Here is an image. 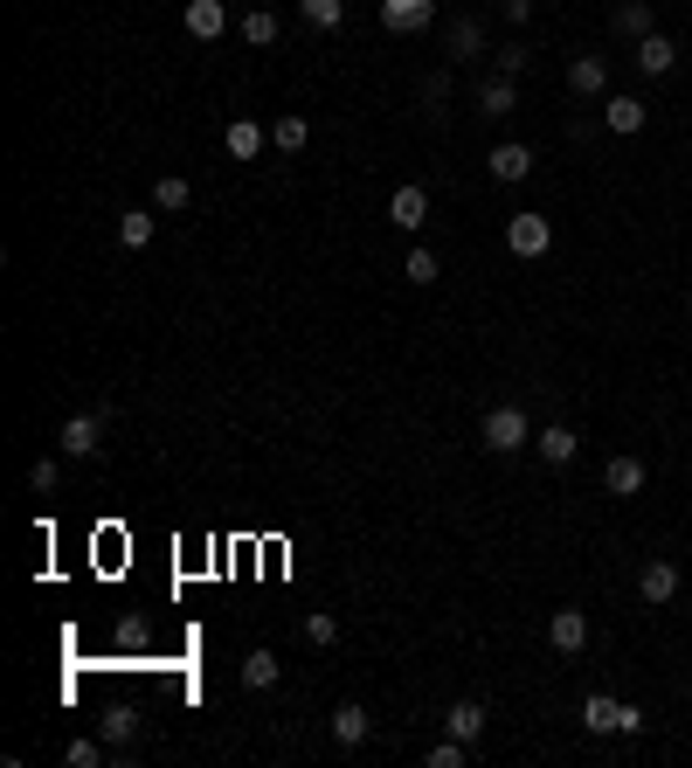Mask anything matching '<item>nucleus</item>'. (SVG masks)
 <instances>
[{"label": "nucleus", "mask_w": 692, "mask_h": 768, "mask_svg": "<svg viewBox=\"0 0 692 768\" xmlns=\"http://www.w3.org/2000/svg\"><path fill=\"white\" fill-rule=\"evenodd\" d=\"M478 437H485V451L513 457V451H527V443H533V423H527V408H519V402H499V408H485Z\"/></svg>", "instance_id": "obj_1"}, {"label": "nucleus", "mask_w": 692, "mask_h": 768, "mask_svg": "<svg viewBox=\"0 0 692 768\" xmlns=\"http://www.w3.org/2000/svg\"><path fill=\"white\" fill-rule=\"evenodd\" d=\"M506 250L527 256V264H533V256H548V250H554V222L540 215V209H519V215L506 222Z\"/></svg>", "instance_id": "obj_2"}, {"label": "nucleus", "mask_w": 692, "mask_h": 768, "mask_svg": "<svg viewBox=\"0 0 692 768\" xmlns=\"http://www.w3.org/2000/svg\"><path fill=\"white\" fill-rule=\"evenodd\" d=\"M180 22H187L194 42H222V35H229V8H222V0H187Z\"/></svg>", "instance_id": "obj_3"}, {"label": "nucleus", "mask_w": 692, "mask_h": 768, "mask_svg": "<svg viewBox=\"0 0 692 768\" xmlns=\"http://www.w3.org/2000/svg\"><path fill=\"white\" fill-rule=\"evenodd\" d=\"M485 166H492V180H499V187H519V180L533 174V146L506 139V146H492V160H485Z\"/></svg>", "instance_id": "obj_4"}, {"label": "nucleus", "mask_w": 692, "mask_h": 768, "mask_svg": "<svg viewBox=\"0 0 692 768\" xmlns=\"http://www.w3.org/2000/svg\"><path fill=\"white\" fill-rule=\"evenodd\" d=\"M548 644L561 651V658H575V651L589 644V616H582V609H554V616H548Z\"/></svg>", "instance_id": "obj_5"}, {"label": "nucleus", "mask_w": 692, "mask_h": 768, "mask_svg": "<svg viewBox=\"0 0 692 768\" xmlns=\"http://www.w3.org/2000/svg\"><path fill=\"white\" fill-rule=\"evenodd\" d=\"M55 443H63L70 457H98V443H104V408H98V416H70Z\"/></svg>", "instance_id": "obj_6"}, {"label": "nucleus", "mask_w": 692, "mask_h": 768, "mask_svg": "<svg viewBox=\"0 0 692 768\" xmlns=\"http://www.w3.org/2000/svg\"><path fill=\"white\" fill-rule=\"evenodd\" d=\"M429 14H437V0H381V28H395V35L429 28Z\"/></svg>", "instance_id": "obj_7"}, {"label": "nucleus", "mask_w": 692, "mask_h": 768, "mask_svg": "<svg viewBox=\"0 0 692 768\" xmlns=\"http://www.w3.org/2000/svg\"><path fill=\"white\" fill-rule=\"evenodd\" d=\"M388 222H395V229H423L429 222V187H395V194H388Z\"/></svg>", "instance_id": "obj_8"}, {"label": "nucleus", "mask_w": 692, "mask_h": 768, "mask_svg": "<svg viewBox=\"0 0 692 768\" xmlns=\"http://www.w3.org/2000/svg\"><path fill=\"white\" fill-rule=\"evenodd\" d=\"M638 595L651 609H665L671 595H679V568H671V561H644V575H638Z\"/></svg>", "instance_id": "obj_9"}, {"label": "nucleus", "mask_w": 692, "mask_h": 768, "mask_svg": "<svg viewBox=\"0 0 692 768\" xmlns=\"http://www.w3.org/2000/svg\"><path fill=\"white\" fill-rule=\"evenodd\" d=\"M568 90H575V98H603V90H609V63H603V55H575V63H568Z\"/></svg>", "instance_id": "obj_10"}, {"label": "nucleus", "mask_w": 692, "mask_h": 768, "mask_svg": "<svg viewBox=\"0 0 692 768\" xmlns=\"http://www.w3.org/2000/svg\"><path fill=\"white\" fill-rule=\"evenodd\" d=\"M671 63H679V42L651 28L644 42H638V70H644V77H671Z\"/></svg>", "instance_id": "obj_11"}, {"label": "nucleus", "mask_w": 692, "mask_h": 768, "mask_svg": "<svg viewBox=\"0 0 692 768\" xmlns=\"http://www.w3.org/2000/svg\"><path fill=\"white\" fill-rule=\"evenodd\" d=\"M367 727H374V720H367L361 700H340V706H332V741H340V747H361Z\"/></svg>", "instance_id": "obj_12"}, {"label": "nucleus", "mask_w": 692, "mask_h": 768, "mask_svg": "<svg viewBox=\"0 0 692 768\" xmlns=\"http://www.w3.org/2000/svg\"><path fill=\"white\" fill-rule=\"evenodd\" d=\"M443 734H457L464 747H478V741H485V706H478V700H457L451 714H443Z\"/></svg>", "instance_id": "obj_13"}, {"label": "nucleus", "mask_w": 692, "mask_h": 768, "mask_svg": "<svg viewBox=\"0 0 692 768\" xmlns=\"http://www.w3.org/2000/svg\"><path fill=\"white\" fill-rule=\"evenodd\" d=\"M533 443H540V457H548V464H575V451H582V437H575L568 423H548Z\"/></svg>", "instance_id": "obj_14"}, {"label": "nucleus", "mask_w": 692, "mask_h": 768, "mask_svg": "<svg viewBox=\"0 0 692 768\" xmlns=\"http://www.w3.org/2000/svg\"><path fill=\"white\" fill-rule=\"evenodd\" d=\"M236 28H242V42H250V49H270V42H277V35H285V22H277V14H270V8H250V14H242V22H236Z\"/></svg>", "instance_id": "obj_15"}, {"label": "nucleus", "mask_w": 692, "mask_h": 768, "mask_svg": "<svg viewBox=\"0 0 692 768\" xmlns=\"http://www.w3.org/2000/svg\"><path fill=\"white\" fill-rule=\"evenodd\" d=\"M222 146H229V160H256V153H264V125H256V118H236L229 133H222Z\"/></svg>", "instance_id": "obj_16"}, {"label": "nucleus", "mask_w": 692, "mask_h": 768, "mask_svg": "<svg viewBox=\"0 0 692 768\" xmlns=\"http://www.w3.org/2000/svg\"><path fill=\"white\" fill-rule=\"evenodd\" d=\"M603 484H609L616 499H638V492H644V464H638V457H609Z\"/></svg>", "instance_id": "obj_17"}, {"label": "nucleus", "mask_w": 692, "mask_h": 768, "mask_svg": "<svg viewBox=\"0 0 692 768\" xmlns=\"http://www.w3.org/2000/svg\"><path fill=\"white\" fill-rule=\"evenodd\" d=\"M513 104H519L513 77H485V84H478V111H485V118H506Z\"/></svg>", "instance_id": "obj_18"}, {"label": "nucleus", "mask_w": 692, "mask_h": 768, "mask_svg": "<svg viewBox=\"0 0 692 768\" xmlns=\"http://www.w3.org/2000/svg\"><path fill=\"white\" fill-rule=\"evenodd\" d=\"M616 714H624V700H609V692H589V700H582V727H589V734H616Z\"/></svg>", "instance_id": "obj_19"}, {"label": "nucleus", "mask_w": 692, "mask_h": 768, "mask_svg": "<svg viewBox=\"0 0 692 768\" xmlns=\"http://www.w3.org/2000/svg\"><path fill=\"white\" fill-rule=\"evenodd\" d=\"M603 125H609V133H624V139L644 133V104H638V98H609V104H603Z\"/></svg>", "instance_id": "obj_20"}, {"label": "nucleus", "mask_w": 692, "mask_h": 768, "mask_svg": "<svg viewBox=\"0 0 692 768\" xmlns=\"http://www.w3.org/2000/svg\"><path fill=\"white\" fill-rule=\"evenodd\" d=\"M187 201H194V187H187L180 174H160V180H153V209H160V215H180Z\"/></svg>", "instance_id": "obj_21"}, {"label": "nucleus", "mask_w": 692, "mask_h": 768, "mask_svg": "<svg viewBox=\"0 0 692 768\" xmlns=\"http://www.w3.org/2000/svg\"><path fill=\"white\" fill-rule=\"evenodd\" d=\"M98 734H104L111 747H133V734H139V714H133V706H111V714L98 720Z\"/></svg>", "instance_id": "obj_22"}, {"label": "nucleus", "mask_w": 692, "mask_h": 768, "mask_svg": "<svg viewBox=\"0 0 692 768\" xmlns=\"http://www.w3.org/2000/svg\"><path fill=\"white\" fill-rule=\"evenodd\" d=\"M118 242L125 250H146V242H153V209H125L118 215Z\"/></svg>", "instance_id": "obj_23"}, {"label": "nucleus", "mask_w": 692, "mask_h": 768, "mask_svg": "<svg viewBox=\"0 0 692 768\" xmlns=\"http://www.w3.org/2000/svg\"><path fill=\"white\" fill-rule=\"evenodd\" d=\"M277 671H285V665H277L270 651H250V658H242V685H250V692H270Z\"/></svg>", "instance_id": "obj_24"}, {"label": "nucleus", "mask_w": 692, "mask_h": 768, "mask_svg": "<svg viewBox=\"0 0 692 768\" xmlns=\"http://www.w3.org/2000/svg\"><path fill=\"white\" fill-rule=\"evenodd\" d=\"M305 139H312V125L298 118V111H291V118H277V125H270V146H277V153H305Z\"/></svg>", "instance_id": "obj_25"}, {"label": "nucleus", "mask_w": 692, "mask_h": 768, "mask_svg": "<svg viewBox=\"0 0 692 768\" xmlns=\"http://www.w3.org/2000/svg\"><path fill=\"white\" fill-rule=\"evenodd\" d=\"M616 35H651V0H624V8H616Z\"/></svg>", "instance_id": "obj_26"}, {"label": "nucleus", "mask_w": 692, "mask_h": 768, "mask_svg": "<svg viewBox=\"0 0 692 768\" xmlns=\"http://www.w3.org/2000/svg\"><path fill=\"white\" fill-rule=\"evenodd\" d=\"M298 14H305L312 28H340L347 22V0H298Z\"/></svg>", "instance_id": "obj_27"}, {"label": "nucleus", "mask_w": 692, "mask_h": 768, "mask_svg": "<svg viewBox=\"0 0 692 768\" xmlns=\"http://www.w3.org/2000/svg\"><path fill=\"white\" fill-rule=\"evenodd\" d=\"M55 484H63V464H55V457H35V464H28V492H42V499H49Z\"/></svg>", "instance_id": "obj_28"}, {"label": "nucleus", "mask_w": 692, "mask_h": 768, "mask_svg": "<svg viewBox=\"0 0 692 768\" xmlns=\"http://www.w3.org/2000/svg\"><path fill=\"white\" fill-rule=\"evenodd\" d=\"M305 644H312V651H332V644H340V624H332L326 609H319V616H305Z\"/></svg>", "instance_id": "obj_29"}, {"label": "nucleus", "mask_w": 692, "mask_h": 768, "mask_svg": "<svg viewBox=\"0 0 692 768\" xmlns=\"http://www.w3.org/2000/svg\"><path fill=\"white\" fill-rule=\"evenodd\" d=\"M485 49V28L478 22H451V55H478Z\"/></svg>", "instance_id": "obj_30"}, {"label": "nucleus", "mask_w": 692, "mask_h": 768, "mask_svg": "<svg viewBox=\"0 0 692 768\" xmlns=\"http://www.w3.org/2000/svg\"><path fill=\"white\" fill-rule=\"evenodd\" d=\"M104 747H111V741L98 734V741H70L63 755H70V768H98V761H104Z\"/></svg>", "instance_id": "obj_31"}, {"label": "nucleus", "mask_w": 692, "mask_h": 768, "mask_svg": "<svg viewBox=\"0 0 692 768\" xmlns=\"http://www.w3.org/2000/svg\"><path fill=\"white\" fill-rule=\"evenodd\" d=\"M492 63H499V77H519V70L533 63V49H527V42H506V49L492 55Z\"/></svg>", "instance_id": "obj_32"}, {"label": "nucleus", "mask_w": 692, "mask_h": 768, "mask_svg": "<svg viewBox=\"0 0 692 768\" xmlns=\"http://www.w3.org/2000/svg\"><path fill=\"white\" fill-rule=\"evenodd\" d=\"M464 755H471V747H464V741L451 734V741H437V747H429V768H464Z\"/></svg>", "instance_id": "obj_33"}, {"label": "nucleus", "mask_w": 692, "mask_h": 768, "mask_svg": "<svg viewBox=\"0 0 692 768\" xmlns=\"http://www.w3.org/2000/svg\"><path fill=\"white\" fill-rule=\"evenodd\" d=\"M437 256H429V250H408V285H437Z\"/></svg>", "instance_id": "obj_34"}, {"label": "nucleus", "mask_w": 692, "mask_h": 768, "mask_svg": "<svg viewBox=\"0 0 692 768\" xmlns=\"http://www.w3.org/2000/svg\"><path fill=\"white\" fill-rule=\"evenodd\" d=\"M443 98H451V70H437V77H429V84H423V104H429V111H437Z\"/></svg>", "instance_id": "obj_35"}, {"label": "nucleus", "mask_w": 692, "mask_h": 768, "mask_svg": "<svg viewBox=\"0 0 692 768\" xmlns=\"http://www.w3.org/2000/svg\"><path fill=\"white\" fill-rule=\"evenodd\" d=\"M644 727H651L644 706H624V714H616V734H644Z\"/></svg>", "instance_id": "obj_36"}, {"label": "nucleus", "mask_w": 692, "mask_h": 768, "mask_svg": "<svg viewBox=\"0 0 692 768\" xmlns=\"http://www.w3.org/2000/svg\"><path fill=\"white\" fill-rule=\"evenodd\" d=\"M506 14H513V22H527V14H533V0H506Z\"/></svg>", "instance_id": "obj_37"}, {"label": "nucleus", "mask_w": 692, "mask_h": 768, "mask_svg": "<svg viewBox=\"0 0 692 768\" xmlns=\"http://www.w3.org/2000/svg\"><path fill=\"white\" fill-rule=\"evenodd\" d=\"M685 298H692V285H685Z\"/></svg>", "instance_id": "obj_38"}]
</instances>
